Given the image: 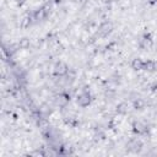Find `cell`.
<instances>
[{
	"label": "cell",
	"instance_id": "6da1fadb",
	"mask_svg": "<svg viewBox=\"0 0 157 157\" xmlns=\"http://www.w3.org/2000/svg\"><path fill=\"white\" fill-rule=\"evenodd\" d=\"M90 101H91L90 94L86 93V92L82 93V94H80V96L77 97V104L81 105V107H86V105H88V104H90Z\"/></svg>",
	"mask_w": 157,
	"mask_h": 157
},
{
	"label": "cell",
	"instance_id": "5b68a950",
	"mask_svg": "<svg viewBox=\"0 0 157 157\" xmlns=\"http://www.w3.org/2000/svg\"><path fill=\"white\" fill-rule=\"evenodd\" d=\"M28 45H29V42L27 40V38H23V39L20 42V47H21V48H23V49H26Z\"/></svg>",
	"mask_w": 157,
	"mask_h": 157
},
{
	"label": "cell",
	"instance_id": "7a4b0ae2",
	"mask_svg": "<svg viewBox=\"0 0 157 157\" xmlns=\"http://www.w3.org/2000/svg\"><path fill=\"white\" fill-rule=\"evenodd\" d=\"M132 67H134L135 70H144V67H145V61L141 60V59H134V61H132Z\"/></svg>",
	"mask_w": 157,
	"mask_h": 157
},
{
	"label": "cell",
	"instance_id": "277c9868",
	"mask_svg": "<svg viewBox=\"0 0 157 157\" xmlns=\"http://www.w3.org/2000/svg\"><path fill=\"white\" fill-rule=\"evenodd\" d=\"M153 69H156V64H155L153 61H151V60L145 61V67H144V70H153Z\"/></svg>",
	"mask_w": 157,
	"mask_h": 157
},
{
	"label": "cell",
	"instance_id": "3957f363",
	"mask_svg": "<svg viewBox=\"0 0 157 157\" xmlns=\"http://www.w3.org/2000/svg\"><path fill=\"white\" fill-rule=\"evenodd\" d=\"M66 70H67V67H66V65H65L64 63H59V64H56V65H55V72H56V74H59V75L65 74V72H66Z\"/></svg>",
	"mask_w": 157,
	"mask_h": 157
}]
</instances>
